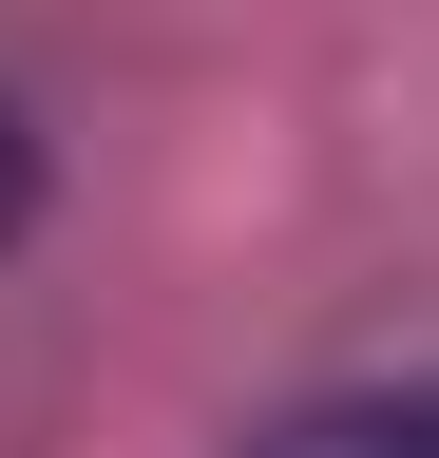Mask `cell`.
<instances>
[{"instance_id":"cell-1","label":"cell","mask_w":439,"mask_h":458,"mask_svg":"<svg viewBox=\"0 0 439 458\" xmlns=\"http://www.w3.org/2000/svg\"><path fill=\"white\" fill-rule=\"evenodd\" d=\"M249 458H439V382H344V401H287Z\"/></svg>"},{"instance_id":"cell-2","label":"cell","mask_w":439,"mask_h":458,"mask_svg":"<svg viewBox=\"0 0 439 458\" xmlns=\"http://www.w3.org/2000/svg\"><path fill=\"white\" fill-rule=\"evenodd\" d=\"M20 229H38V114L0 96V249H20Z\"/></svg>"}]
</instances>
